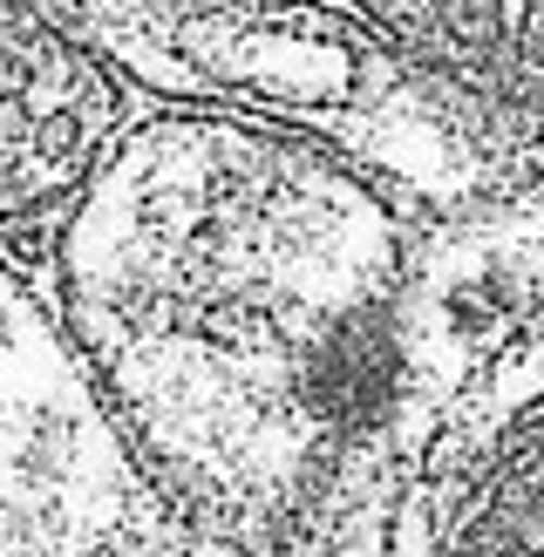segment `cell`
Returning <instances> with one entry per match:
<instances>
[{"instance_id": "3957f363", "label": "cell", "mask_w": 544, "mask_h": 557, "mask_svg": "<svg viewBox=\"0 0 544 557\" xmlns=\"http://www.w3.org/2000/svg\"><path fill=\"white\" fill-rule=\"evenodd\" d=\"M334 557H544V252L497 211L429 225Z\"/></svg>"}, {"instance_id": "277c9868", "label": "cell", "mask_w": 544, "mask_h": 557, "mask_svg": "<svg viewBox=\"0 0 544 557\" xmlns=\"http://www.w3.org/2000/svg\"><path fill=\"white\" fill-rule=\"evenodd\" d=\"M497 218H504L510 232H524L537 252H544V184H537V190H524V198H510V205H497Z\"/></svg>"}, {"instance_id": "6da1fadb", "label": "cell", "mask_w": 544, "mask_h": 557, "mask_svg": "<svg viewBox=\"0 0 544 557\" xmlns=\"http://www.w3.org/2000/svg\"><path fill=\"white\" fill-rule=\"evenodd\" d=\"M429 225L307 129L136 96L48 225V265L177 523L238 557H334L395 401Z\"/></svg>"}, {"instance_id": "7a4b0ae2", "label": "cell", "mask_w": 544, "mask_h": 557, "mask_svg": "<svg viewBox=\"0 0 544 557\" xmlns=\"http://www.w3.org/2000/svg\"><path fill=\"white\" fill-rule=\"evenodd\" d=\"M136 96L307 129L435 225L544 184V0H48Z\"/></svg>"}]
</instances>
